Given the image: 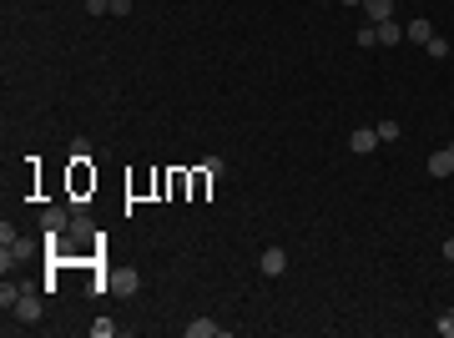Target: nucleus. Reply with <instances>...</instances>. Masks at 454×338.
<instances>
[{
	"label": "nucleus",
	"mask_w": 454,
	"mask_h": 338,
	"mask_svg": "<svg viewBox=\"0 0 454 338\" xmlns=\"http://www.w3.org/2000/svg\"><path fill=\"white\" fill-rule=\"evenodd\" d=\"M41 293H46V288H41ZM41 293H21V298H16V308H11L16 323H41V313H46V308H41Z\"/></svg>",
	"instance_id": "1"
},
{
	"label": "nucleus",
	"mask_w": 454,
	"mask_h": 338,
	"mask_svg": "<svg viewBox=\"0 0 454 338\" xmlns=\"http://www.w3.org/2000/svg\"><path fill=\"white\" fill-rule=\"evenodd\" d=\"M424 167H429V177H439V182H444V177H454V147L429 152V162H424Z\"/></svg>",
	"instance_id": "2"
},
{
	"label": "nucleus",
	"mask_w": 454,
	"mask_h": 338,
	"mask_svg": "<svg viewBox=\"0 0 454 338\" xmlns=\"http://www.w3.org/2000/svg\"><path fill=\"white\" fill-rule=\"evenodd\" d=\"M374 147H379V132H374V127H354V132H349V152L369 157Z\"/></svg>",
	"instance_id": "3"
},
{
	"label": "nucleus",
	"mask_w": 454,
	"mask_h": 338,
	"mask_svg": "<svg viewBox=\"0 0 454 338\" xmlns=\"http://www.w3.org/2000/svg\"><path fill=\"white\" fill-rule=\"evenodd\" d=\"M106 288H117V293H127V298H132V293L142 288V278H137V268H117V273H111V283H106Z\"/></svg>",
	"instance_id": "4"
},
{
	"label": "nucleus",
	"mask_w": 454,
	"mask_h": 338,
	"mask_svg": "<svg viewBox=\"0 0 454 338\" xmlns=\"http://www.w3.org/2000/svg\"><path fill=\"white\" fill-rule=\"evenodd\" d=\"M41 228H46V233H66V228H71V212H66V207H46V212H41Z\"/></svg>",
	"instance_id": "5"
},
{
	"label": "nucleus",
	"mask_w": 454,
	"mask_h": 338,
	"mask_svg": "<svg viewBox=\"0 0 454 338\" xmlns=\"http://www.w3.org/2000/svg\"><path fill=\"white\" fill-rule=\"evenodd\" d=\"M263 273H268V278L288 273V253H283V248H263Z\"/></svg>",
	"instance_id": "6"
},
{
	"label": "nucleus",
	"mask_w": 454,
	"mask_h": 338,
	"mask_svg": "<svg viewBox=\"0 0 454 338\" xmlns=\"http://www.w3.org/2000/svg\"><path fill=\"white\" fill-rule=\"evenodd\" d=\"M364 16H369V26L394 21V0H364Z\"/></svg>",
	"instance_id": "7"
},
{
	"label": "nucleus",
	"mask_w": 454,
	"mask_h": 338,
	"mask_svg": "<svg viewBox=\"0 0 454 338\" xmlns=\"http://www.w3.org/2000/svg\"><path fill=\"white\" fill-rule=\"evenodd\" d=\"M374 36H379V46H399V41H404V26H399V21H379Z\"/></svg>",
	"instance_id": "8"
},
{
	"label": "nucleus",
	"mask_w": 454,
	"mask_h": 338,
	"mask_svg": "<svg viewBox=\"0 0 454 338\" xmlns=\"http://www.w3.org/2000/svg\"><path fill=\"white\" fill-rule=\"evenodd\" d=\"M429 36H434V26H429V21H424V16H414V21H409V26H404V41H414V46H424V41H429Z\"/></svg>",
	"instance_id": "9"
},
{
	"label": "nucleus",
	"mask_w": 454,
	"mask_h": 338,
	"mask_svg": "<svg viewBox=\"0 0 454 338\" xmlns=\"http://www.w3.org/2000/svg\"><path fill=\"white\" fill-rule=\"evenodd\" d=\"M217 333H222V328H217L212 318H192V323H187V338H217Z\"/></svg>",
	"instance_id": "10"
},
{
	"label": "nucleus",
	"mask_w": 454,
	"mask_h": 338,
	"mask_svg": "<svg viewBox=\"0 0 454 338\" xmlns=\"http://www.w3.org/2000/svg\"><path fill=\"white\" fill-rule=\"evenodd\" d=\"M66 233H71L76 243H86V238H91V222H86L81 212H71V228H66Z\"/></svg>",
	"instance_id": "11"
},
{
	"label": "nucleus",
	"mask_w": 454,
	"mask_h": 338,
	"mask_svg": "<svg viewBox=\"0 0 454 338\" xmlns=\"http://www.w3.org/2000/svg\"><path fill=\"white\" fill-rule=\"evenodd\" d=\"M424 51H429V56H434V61H444V56H449V41H444V36H439V31H434V36H429V41H424Z\"/></svg>",
	"instance_id": "12"
},
{
	"label": "nucleus",
	"mask_w": 454,
	"mask_h": 338,
	"mask_svg": "<svg viewBox=\"0 0 454 338\" xmlns=\"http://www.w3.org/2000/svg\"><path fill=\"white\" fill-rule=\"evenodd\" d=\"M374 132H379V142H399V137H404V127H399V122H379Z\"/></svg>",
	"instance_id": "13"
},
{
	"label": "nucleus",
	"mask_w": 454,
	"mask_h": 338,
	"mask_svg": "<svg viewBox=\"0 0 454 338\" xmlns=\"http://www.w3.org/2000/svg\"><path fill=\"white\" fill-rule=\"evenodd\" d=\"M91 333H96V338H111V333H117V318H96Z\"/></svg>",
	"instance_id": "14"
},
{
	"label": "nucleus",
	"mask_w": 454,
	"mask_h": 338,
	"mask_svg": "<svg viewBox=\"0 0 454 338\" xmlns=\"http://www.w3.org/2000/svg\"><path fill=\"white\" fill-rule=\"evenodd\" d=\"M16 298H21V288H16V283L0 288V308H16Z\"/></svg>",
	"instance_id": "15"
},
{
	"label": "nucleus",
	"mask_w": 454,
	"mask_h": 338,
	"mask_svg": "<svg viewBox=\"0 0 454 338\" xmlns=\"http://www.w3.org/2000/svg\"><path fill=\"white\" fill-rule=\"evenodd\" d=\"M202 172H207V182H217V177H222V172H227V167H222V157H212V162H207V167H202Z\"/></svg>",
	"instance_id": "16"
},
{
	"label": "nucleus",
	"mask_w": 454,
	"mask_h": 338,
	"mask_svg": "<svg viewBox=\"0 0 454 338\" xmlns=\"http://www.w3.org/2000/svg\"><path fill=\"white\" fill-rule=\"evenodd\" d=\"M106 11H111V0H86V16H91V21L106 16Z\"/></svg>",
	"instance_id": "17"
},
{
	"label": "nucleus",
	"mask_w": 454,
	"mask_h": 338,
	"mask_svg": "<svg viewBox=\"0 0 454 338\" xmlns=\"http://www.w3.org/2000/svg\"><path fill=\"white\" fill-rule=\"evenodd\" d=\"M111 16H122V21H127V16H132V0H111Z\"/></svg>",
	"instance_id": "18"
},
{
	"label": "nucleus",
	"mask_w": 454,
	"mask_h": 338,
	"mask_svg": "<svg viewBox=\"0 0 454 338\" xmlns=\"http://www.w3.org/2000/svg\"><path fill=\"white\" fill-rule=\"evenodd\" d=\"M444 263L454 268V238H444Z\"/></svg>",
	"instance_id": "19"
},
{
	"label": "nucleus",
	"mask_w": 454,
	"mask_h": 338,
	"mask_svg": "<svg viewBox=\"0 0 454 338\" xmlns=\"http://www.w3.org/2000/svg\"><path fill=\"white\" fill-rule=\"evenodd\" d=\"M338 6H364V0H338Z\"/></svg>",
	"instance_id": "20"
},
{
	"label": "nucleus",
	"mask_w": 454,
	"mask_h": 338,
	"mask_svg": "<svg viewBox=\"0 0 454 338\" xmlns=\"http://www.w3.org/2000/svg\"><path fill=\"white\" fill-rule=\"evenodd\" d=\"M323 6H338V0H323Z\"/></svg>",
	"instance_id": "21"
}]
</instances>
